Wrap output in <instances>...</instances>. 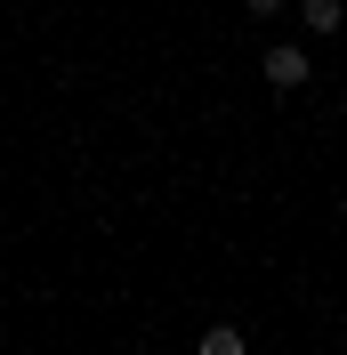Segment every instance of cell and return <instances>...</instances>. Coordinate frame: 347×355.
I'll return each instance as SVG.
<instances>
[{"label":"cell","instance_id":"obj_1","mask_svg":"<svg viewBox=\"0 0 347 355\" xmlns=\"http://www.w3.org/2000/svg\"><path fill=\"white\" fill-rule=\"evenodd\" d=\"M266 81H275V89H299V81H307V49L275 41V49H266Z\"/></svg>","mask_w":347,"mask_h":355},{"label":"cell","instance_id":"obj_2","mask_svg":"<svg viewBox=\"0 0 347 355\" xmlns=\"http://www.w3.org/2000/svg\"><path fill=\"white\" fill-rule=\"evenodd\" d=\"M299 24H307V33H339L347 8H339V0H299Z\"/></svg>","mask_w":347,"mask_h":355},{"label":"cell","instance_id":"obj_3","mask_svg":"<svg viewBox=\"0 0 347 355\" xmlns=\"http://www.w3.org/2000/svg\"><path fill=\"white\" fill-rule=\"evenodd\" d=\"M242 347H251V339H242L235 323H210V331L194 339V355H242Z\"/></svg>","mask_w":347,"mask_h":355},{"label":"cell","instance_id":"obj_4","mask_svg":"<svg viewBox=\"0 0 347 355\" xmlns=\"http://www.w3.org/2000/svg\"><path fill=\"white\" fill-rule=\"evenodd\" d=\"M242 8H251V17H275V8H282V0H242Z\"/></svg>","mask_w":347,"mask_h":355}]
</instances>
